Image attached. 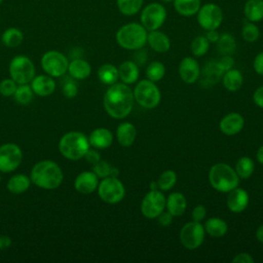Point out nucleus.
<instances>
[{
	"mask_svg": "<svg viewBox=\"0 0 263 263\" xmlns=\"http://www.w3.org/2000/svg\"><path fill=\"white\" fill-rule=\"evenodd\" d=\"M134 92L125 83L110 85L104 95L103 105L105 111L115 119L125 118L134 107Z\"/></svg>",
	"mask_w": 263,
	"mask_h": 263,
	"instance_id": "nucleus-1",
	"label": "nucleus"
},
{
	"mask_svg": "<svg viewBox=\"0 0 263 263\" xmlns=\"http://www.w3.org/2000/svg\"><path fill=\"white\" fill-rule=\"evenodd\" d=\"M31 181L41 189L52 190L58 188L63 180L64 174L61 166L52 160H40L36 162L30 174Z\"/></svg>",
	"mask_w": 263,
	"mask_h": 263,
	"instance_id": "nucleus-2",
	"label": "nucleus"
},
{
	"mask_svg": "<svg viewBox=\"0 0 263 263\" xmlns=\"http://www.w3.org/2000/svg\"><path fill=\"white\" fill-rule=\"evenodd\" d=\"M148 31L141 23H127L121 26L116 34L115 40L117 44L128 50L142 49L147 43Z\"/></svg>",
	"mask_w": 263,
	"mask_h": 263,
	"instance_id": "nucleus-3",
	"label": "nucleus"
},
{
	"mask_svg": "<svg viewBox=\"0 0 263 263\" xmlns=\"http://www.w3.org/2000/svg\"><path fill=\"white\" fill-rule=\"evenodd\" d=\"M89 147L88 138L77 130L66 133L59 141L61 154L69 160H79L83 158Z\"/></svg>",
	"mask_w": 263,
	"mask_h": 263,
	"instance_id": "nucleus-4",
	"label": "nucleus"
},
{
	"mask_svg": "<svg viewBox=\"0 0 263 263\" xmlns=\"http://www.w3.org/2000/svg\"><path fill=\"white\" fill-rule=\"evenodd\" d=\"M209 181L215 190L228 193L230 190L238 187L239 177L232 166L224 162H219L210 168Z\"/></svg>",
	"mask_w": 263,
	"mask_h": 263,
	"instance_id": "nucleus-5",
	"label": "nucleus"
},
{
	"mask_svg": "<svg viewBox=\"0 0 263 263\" xmlns=\"http://www.w3.org/2000/svg\"><path fill=\"white\" fill-rule=\"evenodd\" d=\"M135 101L143 108L153 109L158 106L161 100V93L155 82L149 79L139 81L133 90Z\"/></svg>",
	"mask_w": 263,
	"mask_h": 263,
	"instance_id": "nucleus-6",
	"label": "nucleus"
},
{
	"mask_svg": "<svg viewBox=\"0 0 263 263\" xmlns=\"http://www.w3.org/2000/svg\"><path fill=\"white\" fill-rule=\"evenodd\" d=\"M8 71L10 78L17 84L30 83L35 77V66L30 58L27 55H15L9 63Z\"/></svg>",
	"mask_w": 263,
	"mask_h": 263,
	"instance_id": "nucleus-7",
	"label": "nucleus"
},
{
	"mask_svg": "<svg viewBox=\"0 0 263 263\" xmlns=\"http://www.w3.org/2000/svg\"><path fill=\"white\" fill-rule=\"evenodd\" d=\"M99 197L106 203L114 204L121 201L125 195V188L117 177H106L99 182L97 188Z\"/></svg>",
	"mask_w": 263,
	"mask_h": 263,
	"instance_id": "nucleus-8",
	"label": "nucleus"
},
{
	"mask_svg": "<svg viewBox=\"0 0 263 263\" xmlns=\"http://www.w3.org/2000/svg\"><path fill=\"white\" fill-rule=\"evenodd\" d=\"M140 12V23L147 31L158 30L164 24L167 16L165 7L159 2L146 4Z\"/></svg>",
	"mask_w": 263,
	"mask_h": 263,
	"instance_id": "nucleus-9",
	"label": "nucleus"
},
{
	"mask_svg": "<svg viewBox=\"0 0 263 263\" xmlns=\"http://www.w3.org/2000/svg\"><path fill=\"white\" fill-rule=\"evenodd\" d=\"M41 67L51 77H61L68 71L69 61L67 57L58 50H48L41 57Z\"/></svg>",
	"mask_w": 263,
	"mask_h": 263,
	"instance_id": "nucleus-10",
	"label": "nucleus"
},
{
	"mask_svg": "<svg viewBox=\"0 0 263 263\" xmlns=\"http://www.w3.org/2000/svg\"><path fill=\"white\" fill-rule=\"evenodd\" d=\"M196 20L203 30H217L223 22V11L216 3H205L197 11Z\"/></svg>",
	"mask_w": 263,
	"mask_h": 263,
	"instance_id": "nucleus-11",
	"label": "nucleus"
},
{
	"mask_svg": "<svg viewBox=\"0 0 263 263\" xmlns=\"http://www.w3.org/2000/svg\"><path fill=\"white\" fill-rule=\"evenodd\" d=\"M205 230L200 222L191 221L186 223L180 231V240L188 250L198 249L204 240Z\"/></svg>",
	"mask_w": 263,
	"mask_h": 263,
	"instance_id": "nucleus-12",
	"label": "nucleus"
},
{
	"mask_svg": "<svg viewBox=\"0 0 263 263\" xmlns=\"http://www.w3.org/2000/svg\"><path fill=\"white\" fill-rule=\"evenodd\" d=\"M166 197L158 189L150 190L141 202V213L148 219H156L165 209Z\"/></svg>",
	"mask_w": 263,
	"mask_h": 263,
	"instance_id": "nucleus-13",
	"label": "nucleus"
},
{
	"mask_svg": "<svg viewBox=\"0 0 263 263\" xmlns=\"http://www.w3.org/2000/svg\"><path fill=\"white\" fill-rule=\"evenodd\" d=\"M23 160V152L14 143H6L0 146V172L11 173L15 171Z\"/></svg>",
	"mask_w": 263,
	"mask_h": 263,
	"instance_id": "nucleus-14",
	"label": "nucleus"
},
{
	"mask_svg": "<svg viewBox=\"0 0 263 263\" xmlns=\"http://www.w3.org/2000/svg\"><path fill=\"white\" fill-rule=\"evenodd\" d=\"M250 201L249 193L242 188H234L228 192L226 197V204L230 212L238 214L243 212Z\"/></svg>",
	"mask_w": 263,
	"mask_h": 263,
	"instance_id": "nucleus-15",
	"label": "nucleus"
},
{
	"mask_svg": "<svg viewBox=\"0 0 263 263\" xmlns=\"http://www.w3.org/2000/svg\"><path fill=\"white\" fill-rule=\"evenodd\" d=\"M200 74V68L197 61L192 57L184 58L179 65V75L181 79L187 83H194Z\"/></svg>",
	"mask_w": 263,
	"mask_h": 263,
	"instance_id": "nucleus-16",
	"label": "nucleus"
},
{
	"mask_svg": "<svg viewBox=\"0 0 263 263\" xmlns=\"http://www.w3.org/2000/svg\"><path fill=\"white\" fill-rule=\"evenodd\" d=\"M245 126V119L241 114L231 112L226 114L220 121V130L226 136H234L241 132Z\"/></svg>",
	"mask_w": 263,
	"mask_h": 263,
	"instance_id": "nucleus-17",
	"label": "nucleus"
},
{
	"mask_svg": "<svg viewBox=\"0 0 263 263\" xmlns=\"http://www.w3.org/2000/svg\"><path fill=\"white\" fill-rule=\"evenodd\" d=\"M99 186V177L92 171H84L80 173L75 181L74 188L82 194H89L97 190Z\"/></svg>",
	"mask_w": 263,
	"mask_h": 263,
	"instance_id": "nucleus-18",
	"label": "nucleus"
},
{
	"mask_svg": "<svg viewBox=\"0 0 263 263\" xmlns=\"http://www.w3.org/2000/svg\"><path fill=\"white\" fill-rule=\"evenodd\" d=\"M30 85L35 95L40 97H47L54 92L57 84L53 80V77L49 75H38L35 76Z\"/></svg>",
	"mask_w": 263,
	"mask_h": 263,
	"instance_id": "nucleus-19",
	"label": "nucleus"
},
{
	"mask_svg": "<svg viewBox=\"0 0 263 263\" xmlns=\"http://www.w3.org/2000/svg\"><path fill=\"white\" fill-rule=\"evenodd\" d=\"M88 142L92 148L107 149L113 143V134L108 128L98 127L89 134Z\"/></svg>",
	"mask_w": 263,
	"mask_h": 263,
	"instance_id": "nucleus-20",
	"label": "nucleus"
},
{
	"mask_svg": "<svg viewBox=\"0 0 263 263\" xmlns=\"http://www.w3.org/2000/svg\"><path fill=\"white\" fill-rule=\"evenodd\" d=\"M147 43L154 51L159 53H164L171 48V40L168 36L159 30L148 31Z\"/></svg>",
	"mask_w": 263,
	"mask_h": 263,
	"instance_id": "nucleus-21",
	"label": "nucleus"
},
{
	"mask_svg": "<svg viewBox=\"0 0 263 263\" xmlns=\"http://www.w3.org/2000/svg\"><path fill=\"white\" fill-rule=\"evenodd\" d=\"M165 208L174 217L182 216L187 208V200L183 193L172 192L165 200Z\"/></svg>",
	"mask_w": 263,
	"mask_h": 263,
	"instance_id": "nucleus-22",
	"label": "nucleus"
},
{
	"mask_svg": "<svg viewBox=\"0 0 263 263\" xmlns=\"http://www.w3.org/2000/svg\"><path fill=\"white\" fill-rule=\"evenodd\" d=\"M136 137L137 128L130 122H122L116 128V139L122 147H129L133 145Z\"/></svg>",
	"mask_w": 263,
	"mask_h": 263,
	"instance_id": "nucleus-23",
	"label": "nucleus"
},
{
	"mask_svg": "<svg viewBox=\"0 0 263 263\" xmlns=\"http://www.w3.org/2000/svg\"><path fill=\"white\" fill-rule=\"evenodd\" d=\"M67 72H69L70 76L73 79L82 80V79L87 78L90 75L91 66L87 61L77 58V59H74L71 62H69Z\"/></svg>",
	"mask_w": 263,
	"mask_h": 263,
	"instance_id": "nucleus-24",
	"label": "nucleus"
},
{
	"mask_svg": "<svg viewBox=\"0 0 263 263\" xmlns=\"http://www.w3.org/2000/svg\"><path fill=\"white\" fill-rule=\"evenodd\" d=\"M140 70L138 65L133 61H124L118 68L119 79L125 84H133L139 78Z\"/></svg>",
	"mask_w": 263,
	"mask_h": 263,
	"instance_id": "nucleus-25",
	"label": "nucleus"
},
{
	"mask_svg": "<svg viewBox=\"0 0 263 263\" xmlns=\"http://www.w3.org/2000/svg\"><path fill=\"white\" fill-rule=\"evenodd\" d=\"M31 178L24 174H15L10 177L7 182V190L13 194H22L31 186Z\"/></svg>",
	"mask_w": 263,
	"mask_h": 263,
	"instance_id": "nucleus-26",
	"label": "nucleus"
},
{
	"mask_svg": "<svg viewBox=\"0 0 263 263\" xmlns=\"http://www.w3.org/2000/svg\"><path fill=\"white\" fill-rule=\"evenodd\" d=\"M223 86L229 91H237L243 83V76L237 69H230L223 73L222 76Z\"/></svg>",
	"mask_w": 263,
	"mask_h": 263,
	"instance_id": "nucleus-27",
	"label": "nucleus"
},
{
	"mask_svg": "<svg viewBox=\"0 0 263 263\" xmlns=\"http://www.w3.org/2000/svg\"><path fill=\"white\" fill-rule=\"evenodd\" d=\"M247 21L258 23L263 20V0H247L243 6Z\"/></svg>",
	"mask_w": 263,
	"mask_h": 263,
	"instance_id": "nucleus-28",
	"label": "nucleus"
},
{
	"mask_svg": "<svg viewBox=\"0 0 263 263\" xmlns=\"http://www.w3.org/2000/svg\"><path fill=\"white\" fill-rule=\"evenodd\" d=\"M173 5L175 10L182 16L196 15L201 6L200 0H174Z\"/></svg>",
	"mask_w": 263,
	"mask_h": 263,
	"instance_id": "nucleus-29",
	"label": "nucleus"
},
{
	"mask_svg": "<svg viewBox=\"0 0 263 263\" xmlns=\"http://www.w3.org/2000/svg\"><path fill=\"white\" fill-rule=\"evenodd\" d=\"M204 230L205 233L211 235L212 237H222L226 234L228 230L227 223L218 217H212L208 219L204 223Z\"/></svg>",
	"mask_w": 263,
	"mask_h": 263,
	"instance_id": "nucleus-30",
	"label": "nucleus"
},
{
	"mask_svg": "<svg viewBox=\"0 0 263 263\" xmlns=\"http://www.w3.org/2000/svg\"><path fill=\"white\" fill-rule=\"evenodd\" d=\"M1 41L6 47H17L24 41V33L16 27H9L3 31Z\"/></svg>",
	"mask_w": 263,
	"mask_h": 263,
	"instance_id": "nucleus-31",
	"label": "nucleus"
},
{
	"mask_svg": "<svg viewBox=\"0 0 263 263\" xmlns=\"http://www.w3.org/2000/svg\"><path fill=\"white\" fill-rule=\"evenodd\" d=\"M98 77L102 83L112 85L116 83L119 78L118 68L112 64H104L98 70Z\"/></svg>",
	"mask_w": 263,
	"mask_h": 263,
	"instance_id": "nucleus-32",
	"label": "nucleus"
},
{
	"mask_svg": "<svg viewBox=\"0 0 263 263\" xmlns=\"http://www.w3.org/2000/svg\"><path fill=\"white\" fill-rule=\"evenodd\" d=\"M144 0H116L118 10L126 16H133L141 11Z\"/></svg>",
	"mask_w": 263,
	"mask_h": 263,
	"instance_id": "nucleus-33",
	"label": "nucleus"
},
{
	"mask_svg": "<svg viewBox=\"0 0 263 263\" xmlns=\"http://www.w3.org/2000/svg\"><path fill=\"white\" fill-rule=\"evenodd\" d=\"M235 172L239 179L250 178L255 170V163L249 156H241L235 163Z\"/></svg>",
	"mask_w": 263,
	"mask_h": 263,
	"instance_id": "nucleus-34",
	"label": "nucleus"
},
{
	"mask_svg": "<svg viewBox=\"0 0 263 263\" xmlns=\"http://www.w3.org/2000/svg\"><path fill=\"white\" fill-rule=\"evenodd\" d=\"M34 95L35 93L29 83L17 84V87L15 89L13 98H14L15 102H17L18 104L28 105L33 101Z\"/></svg>",
	"mask_w": 263,
	"mask_h": 263,
	"instance_id": "nucleus-35",
	"label": "nucleus"
},
{
	"mask_svg": "<svg viewBox=\"0 0 263 263\" xmlns=\"http://www.w3.org/2000/svg\"><path fill=\"white\" fill-rule=\"evenodd\" d=\"M219 51L222 54H231L234 52L236 43L233 36L229 33H223L220 35L218 41L216 42Z\"/></svg>",
	"mask_w": 263,
	"mask_h": 263,
	"instance_id": "nucleus-36",
	"label": "nucleus"
},
{
	"mask_svg": "<svg viewBox=\"0 0 263 263\" xmlns=\"http://www.w3.org/2000/svg\"><path fill=\"white\" fill-rule=\"evenodd\" d=\"M176 183H177V174L173 170L163 171L157 180L158 189H160L161 191L171 190L176 185Z\"/></svg>",
	"mask_w": 263,
	"mask_h": 263,
	"instance_id": "nucleus-37",
	"label": "nucleus"
},
{
	"mask_svg": "<svg viewBox=\"0 0 263 263\" xmlns=\"http://www.w3.org/2000/svg\"><path fill=\"white\" fill-rule=\"evenodd\" d=\"M164 74H165V67L161 62L154 61L147 66V69H146L147 79L153 82H157L161 80Z\"/></svg>",
	"mask_w": 263,
	"mask_h": 263,
	"instance_id": "nucleus-38",
	"label": "nucleus"
},
{
	"mask_svg": "<svg viewBox=\"0 0 263 263\" xmlns=\"http://www.w3.org/2000/svg\"><path fill=\"white\" fill-rule=\"evenodd\" d=\"M210 48V41L206 39L205 36L199 35L196 36L190 45L191 52L194 57H202L204 55Z\"/></svg>",
	"mask_w": 263,
	"mask_h": 263,
	"instance_id": "nucleus-39",
	"label": "nucleus"
},
{
	"mask_svg": "<svg viewBox=\"0 0 263 263\" xmlns=\"http://www.w3.org/2000/svg\"><path fill=\"white\" fill-rule=\"evenodd\" d=\"M241 36L247 42H255L260 36V31L256 23L246 22L241 29Z\"/></svg>",
	"mask_w": 263,
	"mask_h": 263,
	"instance_id": "nucleus-40",
	"label": "nucleus"
},
{
	"mask_svg": "<svg viewBox=\"0 0 263 263\" xmlns=\"http://www.w3.org/2000/svg\"><path fill=\"white\" fill-rule=\"evenodd\" d=\"M17 83L12 78H5L0 82V93L3 97H13Z\"/></svg>",
	"mask_w": 263,
	"mask_h": 263,
	"instance_id": "nucleus-41",
	"label": "nucleus"
},
{
	"mask_svg": "<svg viewBox=\"0 0 263 263\" xmlns=\"http://www.w3.org/2000/svg\"><path fill=\"white\" fill-rule=\"evenodd\" d=\"M112 166L105 160H99L96 164L92 166V172L99 177V178H106L109 177L111 174Z\"/></svg>",
	"mask_w": 263,
	"mask_h": 263,
	"instance_id": "nucleus-42",
	"label": "nucleus"
},
{
	"mask_svg": "<svg viewBox=\"0 0 263 263\" xmlns=\"http://www.w3.org/2000/svg\"><path fill=\"white\" fill-rule=\"evenodd\" d=\"M62 91H63V95L68 99H73L74 97L77 96L78 87L72 77L70 79H67V81L64 82Z\"/></svg>",
	"mask_w": 263,
	"mask_h": 263,
	"instance_id": "nucleus-43",
	"label": "nucleus"
},
{
	"mask_svg": "<svg viewBox=\"0 0 263 263\" xmlns=\"http://www.w3.org/2000/svg\"><path fill=\"white\" fill-rule=\"evenodd\" d=\"M216 66L222 73H224L233 68L234 59L231 57V54H223V57L216 62Z\"/></svg>",
	"mask_w": 263,
	"mask_h": 263,
	"instance_id": "nucleus-44",
	"label": "nucleus"
},
{
	"mask_svg": "<svg viewBox=\"0 0 263 263\" xmlns=\"http://www.w3.org/2000/svg\"><path fill=\"white\" fill-rule=\"evenodd\" d=\"M205 215H206V209L202 204H197L193 209L191 214L193 221H196V222H201L205 218Z\"/></svg>",
	"mask_w": 263,
	"mask_h": 263,
	"instance_id": "nucleus-45",
	"label": "nucleus"
},
{
	"mask_svg": "<svg viewBox=\"0 0 263 263\" xmlns=\"http://www.w3.org/2000/svg\"><path fill=\"white\" fill-rule=\"evenodd\" d=\"M233 263H254L255 259L253 258V256L249 253H239L236 256L233 257L232 259Z\"/></svg>",
	"mask_w": 263,
	"mask_h": 263,
	"instance_id": "nucleus-46",
	"label": "nucleus"
},
{
	"mask_svg": "<svg viewBox=\"0 0 263 263\" xmlns=\"http://www.w3.org/2000/svg\"><path fill=\"white\" fill-rule=\"evenodd\" d=\"M253 67L254 70L257 74L263 76V51L259 52L255 59H254V63H253Z\"/></svg>",
	"mask_w": 263,
	"mask_h": 263,
	"instance_id": "nucleus-47",
	"label": "nucleus"
},
{
	"mask_svg": "<svg viewBox=\"0 0 263 263\" xmlns=\"http://www.w3.org/2000/svg\"><path fill=\"white\" fill-rule=\"evenodd\" d=\"M174 216L170 212H162L156 219L158 221V224L161 226H168L173 222Z\"/></svg>",
	"mask_w": 263,
	"mask_h": 263,
	"instance_id": "nucleus-48",
	"label": "nucleus"
},
{
	"mask_svg": "<svg viewBox=\"0 0 263 263\" xmlns=\"http://www.w3.org/2000/svg\"><path fill=\"white\" fill-rule=\"evenodd\" d=\"M84 158L86 159V161L87 162H89L90 164H96L99 160H101L100 159V154H99V152L96 150V148L95 149H88L87 150V152L85 153V155H84Z\"/></svg>",
	"mask_w": 263,
	"mask_h": 263,
	"instance_id": "nucleus-49",
	"label": "nucleus"
},
{
	"mask_svg": "<svg viewBox=\"0 0 263 263\" xmlns=\"http://www.w3.org/2000/svg\"><path fill=\"white\" fill-rule=\"evenodd\" d=\"M253 101L259 108H263V85L256 88L253 93Z\"/></svg>",
	"mask_w": 263,
	"mask_h": 263,
	"instance_id": "nucleus-50",
	"label": "nucleus"
},
{
	"mask_svg": "<svg viewBox=\"0 0 263 263\" xmlns=\"http://www.w3.org/2000/svg\"><path fill=\"white\" fill-rule=\"evenodd\" d=\"M12 243L11 238L8 235H0V251L8 249Z\"/></svg>",
	"mask_w": 263,
	"mask_h": 263,
	"instance_id": "nucleus-51",
	"label": "nucleus"
},
{
	"mask_svg": "<svg viewBox=\"0 0 263 263\" xmlns=\"http://www.w3.org/2000/svg\"><path fill=\"white\" fill-rule=\"evenodd\" d=\"M204 36L210 41V43H216L220 37V34L217 32V30H209Z\"/></svg>",
	"mask_w": 263,
	"mask_h": 263,
	"instance_id": "nucleus-52",
	"label": "nucleus"
},
{
	"mask_svg": "<svg viewBox=\"0 0 263 263\" xmlns=\"http://www.w3.org/2000/svg\"><path fill=\"white\" fill-rule=\"evenodd\" d=\"M256 238L263 243V224L260 225L256 230Z\"/></svg>",
	"mask_w": 263,
	"mask_h": 263,
	"instance_id": "nucleus-53",
	"label": "nucleus"
},
{
	"mask_svg": "<svg viewBox=\"0 0 263 263\" xmlns=\"http://www.w3.org/2000/svg\"><path fill=\"white\" fill-rule=\"evenodd\" d=\"M256 157H257V160L259 161V163H261L263 165V145L258 149Z\"/></svg>",
	"mask_w": 263,
	"mask_h": 263,
	"instance_id": "nucleus-54",
	"label": "nucleus"
},
{
	"mask_svg": "<svg viewBox=\"0 0 263 263\" xmlns=\"http://www.w3.org/2000/svg\"><path fill=\"white\" fill-rule=\"evenodd\" d=\"M154 189H158L157 181H156V182H152V183L150 184V190H154Z\"/></svg>",
	"mask_w": 263,
	"mask_h": 263,
	"instance_id": "nucleus-55",
	"label": "nucleus"
},
{
	"mask_svg": "<svg viewBox=\"0 0 263 263\" xmlns=\"http://www.w3.org/2000/svg\"><path fill=\"white\" fill-rule=\"evenodd\" d=\"M160 1H162V2H166V3H168V2H173L174 0H160Z\"/></svg>",
	"mask_w": 263,
	"mask_h": 263,
	"instance_id": "nucleus-56",
	"label": "nucleus"
},
{
	"mask_svg": "<svg viewBox=\"0 0 263 263\" xmlns=\"http://www.w3.org/2000/svg\"><path fill=\"white\" fill-rule=\"evenodd\" d=\"M3 3V0H0V5Z\"/></svg>",
	"mask_w": 263,
	"mask_h": 263,
	"instance_id": "nucleus-57",
	"label": "nucleus"
},
{
	"mask_svg": "<svg viewBox=\"0 0 263 263\" xmlns=\"http://www.w3.org/2000/svg\"><path fill=\"white\" fill-rule=\"evenodd\" d=\"M0 182H1V176H0Z\"/></svg>",
	"mask_w": 263,
	"mask_h": 263,
	"instance_id": "nucleus-58",
	"label": "nucleus"
}]
</instances>
